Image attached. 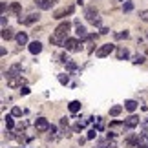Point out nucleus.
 <instances>
[{
  "label": "nucleus",
  "instance_id": "f3484780",
  "mask_svg": "<svg viewBox=\"0 0 148 148\" xmlns=\"http://www.w3.org/2000/svg\"><path fill=\"white\" fill-rule=\"evenodd\" d=\"M124 108H126L128 112H135V110H137V102L132 101V99H128V101H124Z\"/></svg>",
  "mask_w": 148,
  "mask_h": 148
},
{
  "label": "nucleus",
  "instance_id": "cd10ccee",
  "mask_svg": "<svg viewBox=\"0 0 148 148\" xmlns=\"http://www.w3.org/2000/svg\"><path fill=\"white\" fill-rule=\"evenodd\" d=\"M139 16H141V18H143L145 22H148V9H143V11L139 13Z\"/></svg>",
  "mask_w": 148,
  "mask_h": 148
},
{
  "label": "nucleus",
  "instance_id": "20e7f679",
  "mask_svg": "<svg viewBox=\"0 0 148 148\" xmlns=\"http://www.w3.org/2000/svg\"><path fill=\"white\" fill-rule=\"evenodd\" d=\"M62 48H66L68 51H81V40L79 38H68Z\"/></svg>",
  "mask_w": 148,
  "mask_h": 148
},
{
  "label": "nucleus",
  "instance_id": "aec40b11",
  "mask_svg": "<svg viewBox=\"0 0 148 148\" xmlns=\"http://www.w3.org/2000/svg\"><path fill=\"white\" fill-rule=\"evenodd\" d=\"M8 9L11 11V13H15V15H18L22 8H20V4H18V2H13V4H11V5H9V8H8Z\"/></svg>",
  "mask_w": 148,
  "mask_h": 148
},
{
  "label": "nucleus",
  "instance_id": "f257e3e1",
  "mask_svg": "<svg viewBox=\"0 0 148 148\" xmlns=\"http://www.w3.org/2000/svg\"><path fill=\"white\" fill-rule=\"evenodd\" d=\"M71 29V22H60L59 26H57V29L55 33L49 37V44H53V46H64V42L68 40V33H70Z\"/></svg>",
  "mask_w": 148,
  "mask_h": 148
},
{
  "label": "nucleus",
  "instance_id": "e433bc0d",
  "mask_svg": "<svg viewBox=\"0 0 148 148\" xmlns=\"http://www.w3.org/2000/svg\"><path fill=\"white\" fill-rule=\"evenodd\" d=\"M145 53H146V55H148V46H146V51H145Z\"/></svg>",
  "mask_w": 148,
  "mask_h": 148
},
{
  "label": "nucleus",
  "instance_id": "f8f14e48",
  "mask_svg": "<svg viewBox=\"0 0 148 148\" xmlns=\"http://www.w3.org/2000/svg\"><path fill=\"white\" fill-rule=\"evenodd\" d=\"M75 27H77V37L79 38H88L90 35H88V31H86V27H84L82 24H81V22H79V20H75Z\"/></svg>",
  "mask_w": 148,
  "mask_h": 148
},
{
  "label": "nucleus",
  "instance_id": "58836bf2",
  "mask_svg": "<svg viewBox=\"0 0 148 148\" xmlns=\"http://www.w3.org/2000/svg\"><path fill=\"white\" fill-rule=\"evenodd\" d=\"M97 148H104V146H97Z\"/></svg>",
  "mask_w": 148,
  "mask_h": 148
},
{
  "label": "nucleus",
  "instance_id": "412c9836",
  "mask_svg": "<svg viewBox=\"0 0 148 148\" xmlns=\"http://www.w3.org/2000/svg\"><path fill=\"white\" fill-rule=\"evenodd\" d=\"M121 112H123V106H119V104H117V106H112V108H110V115H112V117H117V115H119Z\"/></svg>",
  "mask_w": 148,
  "mask_h": 148
},
{
  "label": "nucleus",
  "instance_id": "f03ea898",
  "mask_svg": "<svg viewBox=\"0 0 148 148\" xmlns=\"http://www.w3.org/2000/svg\"><path fill=\"white\" fill-rule=\"evenodd\" d=\"M84 16H86L88 22H92L93 26H99L101 24V18H99V11L95 5H88L86 9H84Z\"/></svg>",
  "mask_w": 148,
  "mask_h": 148
},
{
  "label": "nucleus",
  "instance_id": "0eeeda50",
  "mask_svg": "<svg viewBox=\"0 0 148 148\" xmlns=\"http://www.w3.org/2000/svg\"><path fill=\"white\" fill-rule=\"evenodd\" d=\"M113 49H117L113 44H104V46H101L99 49H97V57H101V59H104V57H108L112 53Z\"/></svg>",
  "mask_w": 148,
  "mask_h": 148
},
{
  "label": "nucleus",
  "instance_id": "9d476101",
  "mask_svg": "<svg viewBox=\"0 0 148 148\" xmlns=\"http://www.w3.org/2000/svg\"><path fill=\"white\" fill-rule=\"evenodd\" d=\"M139 123H141V119L137 115H130L126 121H124V128L130 130V128H135V126H139Z\"/></svg>",
  "mask_w": 148,
  "mask_h": 148
},
{
  "label": "nucleus",
  "instance_id": "bb28decb",
  "mask_svg": "<svg viewBox=\"0 0 148 148\" xmlns=\"http://www.w3.org/2000/svg\"><path fill=\"white\" fill-rule=\"evenodd\" d=\"M66 68H68V70H77V64H75V62H71V60H66Z\"/></svg>",
  "mask_w": 148,
  "mask_h": 148
},
{
  "label": "nucleus",
  "instance_id": "393cba45",
  "mask_svg": "<svg viewBox=\"0 0 148 148\" xmlns=\"http://www.w3.org/2000/svg\"><path fill=\"white\" fill-rule=\"evenodd\" d=\"M132 62H134V64H143V62H145V57L143 55H135Z\"/></svg>",
  "mask_w": 148,
  "mask_h": 148
},
{
  "label": "nucleus",
  "instance_id": "2eb2a0df",
  "mask_svg": "<svg viewBox=\"0 0 148 148\" xmlns=\"http://www.w3.org/2000/svg\"><path fill=\"white\" fill-rule=\"evenodd\" d=\"M115 53H117V59H119V60H126L128 57H130V51H128L126 48H117Z\"/></svg>",
  "mask_w": 148,
  "mask_h": 148
},
{
  "label": "nucleus",
  "instance_id": "4468645a",
  "mask_svg": "<svg viewBox=\"0 0 148 148\" xmlns=\"http://www.w3.org/2000/svg\"><path fill=\"white\" fill-rule=\"evenodd\" d=\"M15 31L11 29V27H2V38L4 40H11V38H15Z\"/></svg>",
  "mask_w": 148,
  "mask_h": 148
},
{
  "label": "nucleus",
  "instance_id": "4c0bfd02",
  "mask_svg": "<svg viewBox=\"0 0 148 148\" xmlns=\"http://www.w3.org/2000/svg\"><path fill=\"white\" fill-rule=\"evenodd\" d=\"M145 124H146V126H148V121H146V123H145Z\"/></svg>",
  "mask_w": 148,
  "mask_h": 148
},
{
  "label": "nucleus",
  "instance_id": "f704fd0d",
  "mask_svg": "<svg viewBox=\"0 0 148 148\" xmlns=\"http://www.w3.org/2000/svg\"><path fill=\"white\" fill-rule=\"evenodd\" d=\"M108 31H110V29H108V27H102V29H101V35H106Z\"/></svg>",
  "mask_w": 148,
  "mask_h": 148
},
{
  "label": "nucleus",
  "instance_id": "39448f33",
  "mask_svg": "<svg viewBox=\"0 0 148 148\" xmlns=\"http://www.w3.org/2000/svg\"><path fill=\"white\" fill-rule=\"evenodd\" d=\"M73 11H75V8H73V5H66V8H62V9H57V11H55V13H53V18L60 20V18H64L66 15H71Z\"/></svg>",
  "mask_w": 148,
  "mask_h": 148
},
{
  "label": "nucleus",
  "instance_id": "dca6fc26",
  "mask_svg": "<svg viewBox=\"0 0 148 148\" xmlns=\"http://www.w3.org/2000/svg\"><path fill=\"white\" fill-rule=\"evenodd\" d=\"M16 42H18V46H26L27 44V33H24V31H20V33H16Z\"/></svg>",
  "mask_w": 148,
  "mask_h": 148
},
{
  "label": "nucleus",
  "instance_id": "c85d7f7f",
  "mask_svg": "<svg viewBox=\"0 0 148 148\" xmlns=\"http://www.w3.org/2000/svg\"><path fill=\"white\" fill-rule=\"evenodd\" d=\"M115 37H117V38H128V37H130V33H128V31H123V33H117Z\"/></svg>",
  "mask_w": 148,
  "mask_h": 148
},
{
  "label": "nucleus",
  "instance_id": "473e14b6",
  "mask_svg": "<svg viewBox=\"0 0 148 148\" xmlns=\"http://www.w3.org/2000/svg\"><path fill=\"white\" fill-rule=\"evenodd\" d=\"M60 126H68V119H66V117L60 119Z\"/></svg>",
  "mask_w": 148,
  "mask_h": 148
},
{
  "label": "nucleus",
  "instance_id": "5701e85b",
  "mask_svg": "<svg viewBox=\"0 0 148 148\" xmlns=\"http://www.w3.org/2000/svg\"><path fill=\"white\" fill-rule=\"evenodd\" d=\"M11 115H13V117H20V115H22V108H18V106H15L13 110H11Z\"/></svg>",
  "mask_w": 148,
  "mask_h": 148
},
{
  "label": "nucleus",
  "instance_id": "ddd939ff",
  "mask_svg": "<svg viewBox=\"0 0 148 148\" xmlns=\"http://www.w3.org/2000/svg\"><path fill=\"white\" fill-rule=\"evenodd\" d=\"M27 49H29V53H33V55H38L42 51V44L38 42V40H35V42H31L29 46H27Z\"/></svg>",
  "mask_w": 148,
  "mask_h": 148
},
{
  "label": "nucleus",
  "instance_id": "6e6552de",
  "mask_svg": "<svg viewBox=\"0 0 148 148\" xmlns=\"http://www.w3.org/2000/svg\"><path fill=\"white\" fill-rule=\"evenodd\" d=\"M59 2V0H35V4H37V8L38 9H42V11H46V9H51L53 5Z\"/></svg>",
  "mask_w": 148,
  "mask_h": 148
},
{
  "label": "nucleus",
  "instance_id": "4be33fe9",
  "mask_svg": "<svg viewBox=\"0 0 148 148\" xmlns=\"http://www.w3.org/2000/svg\"><path fill=\"white\" fill-rule=\"evenodd\" d=\"M5 126L8 128H13L15 123H13V115H5Z\"/></svg>",
  "mask_w": 148,
  "mask_h": 148
},
{
  "label": "nucleus",
  "instance_id": "c756f323",
  "mask_svg": "<svg viewBox=\"0 0 148 148\" xmlns=\"http://www.w3.org/2000/svg\"><path fill=\"white\" fill-rule=\"evenodd\" d=\"M82 128H84V123H77L75 126H73V130H75V132H81Z\"/></svg>",
  "mask_w": 148,
  "mask_h": 148
},
{
  "label": "nucleus",
  "instance_id": "a211bd4d",
  "mask_svg": "<svg viewBox=\"0 0 148 148\" xmlns=\"http://www.w3.org/2000/svg\"><path fill=\"white\" fill-rule=\"evenodd\" d=\"M124 145H126V146H135V145H139V134H137V135H130Z\"/></svg>",
  "mask_w": 148,
  "mask_h": 148
},
{
  "label": "nucleus",
  "instance_id": "c9c22d12",
  "mask_svg": "<svg viewBox=\"0 0 148 148\" xmlns=\"http://www.w3.org/2000/svg\"><path fill=\"white\" fill-rule=\"evenodd\" d=\"M137 148H148V146H145V145H139V146H137Z\"/></svg>",
  "mask_w": 148,
  "mask_h": 148
},
{
  "label": "nucleus",
  "instance_id": "1a4fd4ad",
  "mask_svg": "<svg viewBox=\"0 0 148 148\" xmlns=\"http://www.w3.org/2000/svg\"><path fill=\"white\" fill-rule=\"evenodd\" d=\"M20 71H22V64H20V62H16V64H13V66H11L9 70H8V73H5V77H8V79H11V77L22 75Z\"/></svg>",
  "mask_w": 148,
  "mask_h": 148
},
{
  "label": "nucleus",
  "instance_id": "7c9ffc66",
  "mask_svg": "<svg viewBox=\"0 0 148 148\" xmlns=\"http://www.w3.org/2000/svg\"><path fill=\"white\" fill-rule=\"evenodd\" d=\"M20 95H29V88H27V86H22L20 88Z\"/></svg>",
  "mask_w": 148,
  "mask_h": 148
},
{
  "label": "nucleus",
  "instance_id": "9b49d317",
  "mask_svg": "<svg viewBox=\"0 0 148 148\" xmlns=\"http://www.w3.org/2000/svg\"><path fill=\"white\" fill-rule=\"evenodd\" d=\"M22 84H24V79H22V75H16V77L8 79V86H9V88H16V86L22 88Z\"/></svg>",
  "mask_w": 148,
  "mask_h": 148
},
{
  "label": "nucleus",
  "instance_id": "a878e982",
  "mask_svg": "<svg viewBox=\"0 0 148 148\" xmlns=\"http://www.w3.org/2000/svg\"><path fill=\"white\" fill-rule=\"evenodd\" d=\"M59 82H60V84H68V82H70V79H68V75H64V73H62V75H59Z\"/></svg>",
  "mask_w": 148,
  "mask_h": 148
},
{
  "label": "nucleus",
  "instance_id": "72a5a7b5",
  "mask_svg": "<svg viewBox=\"0 0 148 148\" xmlns=\"http://www.w3.org/2000/svg\"><path fill=\"white\" fill-rule=\"evenodd\" d=\"M0 11H2V15L5 13V2H0Z\"/></svg>",
  "mask_w": 148,
  "mask_h": 148
},
{
  "label": "nucleus",
  "instance_id": "b1692460",
  "mask_svg": "<svg viewBox=\"0 0 148 148\" xmlns=\"http://www.w3.org/2000/svg\"><path fill=\"white\" fill-rule=\"evenodd\" d=\"M123 9H124V11H126V13H128V11H132V9H134V4L130 2V0H126V2L123 4Z\"/></svg>",
  "mask_w": 148,
  "mask_h": 148
},
{
  "label": "nucleus",
  "instance_id": "2f4dec72",
  "mask_svg": "<svg viewBox=\"0 0 148 148\" xmlns=\"http://www.w3.org/2000/svg\"><path fill=\"white\" fill-rule=\"evenodd\" d=\"M95 135H97V130H90V132H88V139H93Z\"/></svg>",
  "mask_w": 148,
  "mask_h": 148
},
{
  "label": "nucleus",
  "instance_id": "6ab92c4d",
  "mask_svg": "<svg viewBox=\"0 0 148 148\" xmlns=\"http://www.w3.org/2000/svg\"><path fill=\"white\" fill-rule=\"evenodd\" d=\"M68 108H70L71 113H77L79 110H81V102H79V101H71L70 104H68Z\"/></svg>",
  "mask_w": 148,
  "mask_h": 148
},
{
  "label": "nucleus",
  "instance_id": "423d86ee",
  "mask_svg": "<svg viewBox=\"0 0 148 148\" xmlns=\"http://www.w3.org/2000/svg\"><path fill=\"white\" fill-rule=\"evenodd\" d=\"M35 128H37V132H48V130L51 128V124L48 123L46 117H38L35 121Z\"/></svg>",
  "mask_w": 148,
  "mask_h": 148
},
{
  "label": "nucleus",
  "instance_id": "7ed1b4c3",
  "mask_svg": "<svg viewBox=\"0 0 148 148\" xmlns=\"http://www.w3.org/2000/svg\"><path fill=\"white\" fill-rule=\"evenodd\" d=\"M38 18H40V15L38 13H29L27 16H20L18 22L22 26H31V24H35V22H38Z\"/></svg>",
  "mask_w": 148,
  "mask_h": 148
}]
</instances>
